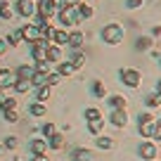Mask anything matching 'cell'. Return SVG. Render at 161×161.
Returning a JSON list of instances; mask_svg holds the SVG:
<instances>
[{
	"mask_svg": "<svg viewBox=\"0 0 161 161\" xmlns=\"http://www.w3.org/2000/svg\"><path fill=\"white\" fill-rule=\"evenodd\" d=\"M102 40L109 43V45H119L121 40H123V29L119 24H107L102 29Z\"/></svg>",
	"mask_w": 161,
	"mask_h": 161,
	"instance_id": "1",
	"label": "cell"
},
{
	"mask_svg": "<svg viewBox=\"0 0 161 161\" xmlns=\"http://www.w3.org/2000/svg\"><path fill=\"white\" fill-rule=\"evenodd\" d=\"M140 133L145 137H154L156 126H154V116L152 114H140Z\"/></svg>",
	"mask_w": 161,
	"mask_h": 161,
	"instance_id": "2",
	"label": "cell"
},
{
	"mask_svg": "<svg viewBox=\"0 0 161 161\" xmlns=\"http://www.w3.org/2000/svg\"><path fill=\"white\" fill-rule=\"evenodd\" d=\"M78 10L76 7H62L59 10V21L62 24H66V26H74V24H78Z\"/></svg>",
	"mask_w": 161,
	"mask_h": 161,
	"instance_id": "3",
	"label": "cell"
},
{
	"mask_svg": "<svg viewBox=\"0 0 161 161\" xmlns=\"http://www.w3.org/2000/svg\"><path fill=\"white\" fill-rule=\"evenodd\" d=\"M57 0H38V14L45 17V19H50L52 14H57Z\"/></svg>",
	"mask_w": 161,
	"mask_h": 161,
	"instance_id": "4",
	"label": "cell"
},
{
	"mask_svg": "<svg viewBox=\"0 0 161 161\" xmlns=\"http://www.w3.org/2000/svg\"><path fill=\"white\" fill-rule=\"evenodd\" d=\"M121 78H123V83H126L128 88H137L142 76H140V71H135V69H126V71H121Z\"/></svg>",
	"mask_w": 161,
	"mask_h": 161,
	"instance_id": "5",
	"label": "cell"
},
{
	"mask_svg": "<svg viewBox=\"0 0 161 161\" xmlns=\"http://www.w3.org/2000/svg\"><path fill=\"white\" fill-rule=\"evenodd\" d=\"M17 12H19L21 17H33L36 12H38V3H33V0H19Z\"/></svg>",
	"mask_w": 161,
	"mask_h": 161,
	"instance_id": "6",
	"label": "cell"
},
{
	"mask_svg": "<svg viewBox=\"0 0 161 161\" xmlns=\"http://www.w3.org/2000/svg\"><path fill=\"white\" fill-rule=\"evenodd\" d=\"M17 83V74L10 69H0V88H14Z\"/></svg>",
	"mask_w": 161,
	"mask_h": 161,
	"instance_id": "7",
	"label": "cell"
},
{
	"mask_svg": "<svg viewBox=\"0 0 161 161\" xmlns=\"http://www.w3.org/2000/svg\"><path fill=\"white\" fill-rule=\"evenodd\" d=\"M109 119H111V123H114L116 128H123V126L128 123L126 109H114V111H111V116H109Z\"/></svg>",
	"mask_w": 161,
	"mask_h": 161,
	"instance_id": "8",
	"label": "cell"
},
{
	"mask_svg": "<svg viewBox=\"0 0 161 161\" xmlns=\"http://www.w3.org/2000/svg\"><path fill=\"white\" fill-rule=\"evenodd\" d=\"M140 156L145 161H154V156H156V147L152 145V142H142L140 145Z\"/></svg>",
	"mask_w": 161,
	"mask_h": 161,
	"instance_id": "9",
	"label": "cell"
},
{
	"mask_svg": "<svg viewBox=\"0 0 161 161\" xmlns=\"http://www.w3.org/2000/svg\"><path fill=\"white\" fill-rule=\"evenodd\" d=\"M21 36H24V40L36 43V40H40V29L38 26H24V29H21Z\"/></svg>",
	"mask_w": 161,
	"mask_h": 161,
	"instance_id": "10",
	"label": "cell"
},
{
	"mask_svg": "<svg viewBox=\"0 0 161 161\" xmlns=\"http://www.w3.org/2000/svg\"><path fill=\"white\" fill-rule=\"evenodd\" d=\"M102 126H104V119H88V130H90L92 135H100Z\"/></svg>",
	"mask_w": 161,
	"mask_h": 161,
	"instance_id": "11",
	"label": "cell"
},
{
	"mask_svg": "<svg viewBox=\"0 0 161 161\" xmlns=\"http://www.w3.org/2000/svg\"><path fill=\"white\" fill-rule=\"evenodd\" d=\"M31 152H33V156L45 154V152H47V142L45 140H33V142H31Z\"/></svg>",
	"mask_w": 161,
	"mask_h": 161,
	"instance_id": "12",
	"label": "cell"
},
{
	"mask_svg": "<svg viewBox=\"0 0 161 161\" xmlns=\"http://www.w3.org/2000/svg\"><path fill=\"white\" fill-rule=\"evenodd\" d=\"M55 33H57V31L52 29L50 24H43V26H40V38L47 40V43H50V40H55Z\"/></svg>",
	"mask_w": 161,
	"mask_h": 161,
	"instance_id": "13",
	"label": "cell"
},
{
	"mask_svg": "<svg viewBox=\"0 0 161 161\" xmlns=\"http://www.w3.org/2000/svg\"><path fill=\"white\" fill-rule=\"evenodd\" d=\"M31 86H33V83H31L29 78H17L14 90H17V92H29V90H31Z\"/></svg>",
	"mask_w": 161,
	"mask_h": 161,
	"instance_id": "14",
	"label": "cell"
},
{
	"mask_svg": "<svg viewBox=\"0 0 161 161\" xmlns=\"http://www.w3.org/2000/svg\"><path fill=\"white\" fill-rule=\"evenodd\" d=\"M69 45L74 47V50H78V47L83 45V33H78V31H74V33L69 36Z\"/></svg>",
	"mask_w": 161,
	"mask_h": 161,
	"instance_id": "15",
	"label": "cell"
},
{
	"mask_svg": "<svg viewBox=\"0 0 161 161\" xmlns=\"http://www.w3.org/2000/svg\"><path fill=\"white\" fill-rule=\"evenodd\" d=\"M33 74H36V71L33 69H31V66H26V64H21L19 66V69H17V78H33Z\"/></svg>",
	"mask_w": 161,
	"mask_h": 161,
	"instance_id": "16",
	"label": "cell"
},
{
	"mask_svg": "<svg viewBox=\"0 0 161 161\" xmlns=\"http://www.w3.org/2000/svg\"><path fill=\"white\" fill-rule=\"evenodd\" d=\"M62 59V50L57 45H50L47 47V62H59Z\"/></svg>",
	"mask_w": 161,
	"mask_h": 161,
	"instance_id": "17",
	"label": "cell"
},
{
	"mask_svg": "<svg viewBox=\"0 0 161 161\" xmlns=\"http://www.w3.org/2000/svg\"><path fill=\"white\" fill-rule=\"evenodd\" d=\"M50 147L52 149H62V147H64V135H62V133H55V135L50 137Z\"/></svg>",
	"mask_w": 161,
	"mask_h": 161,
	"instance_id": "18",
	"label": "cell"
},
{
	"mask_svg": "<svg viewBox=\"0 0 161 161\" xmlns=\"http://www.w3.org/2000/svg\"><path fill=\"white\" fill-rule=\"evenodd\" d=\"M0 17L3 19H12V7L7 0H0Z\"/></svg>",
	"mask_w": 161,
	"mask_h": 161,
	"instance_id": "19",
	"label": "cell"
},
{
	"mask_svg": "<svg viewBox=\"0 0 161 161\" xmlns=\"http://www.w3.org/2000/svg\"><path fill=\"white\" fill-rule=\"evenodd\" d=\"M90 149H76L74 152V161H90Z\"/></svg>",
	"mask_w": 161,
	"mask_h": 161,
	"instance_id": "20",
	"label": "cell"
},
{
	"mask_svg": "<svg viewBox=\"0 0 161 161\" xmlns=\"http://www.w3.org/2000/svg\"><path fill=\"white\" fill-rule=\"evenodd\" d=\"M31 83H33V86H38V88H43V86H47V76H45V74H38V71H36L33 78H31Z\"/></svg>",
	"mask_w": 161,
	"mask_h": 161,
	"instance_id": "21",
	"label": "cell"
},
{
	"mask_svg": "<svg viewBox=\"0 0 161 161\" xmlns=\"http://www.w3.org/2000/svg\"><path fill=\"white\" fill-rule=\"evenodd\" d=\"M109 104L114 107V109H126V97H121V95H114L109 100Z\"/></svg>",
	"mask_w": 161,
	"mask_h": 161,
	"instance_id": "22",
	"label": "cell"
},
{
	"mask_svg": "<svg viewBox=\"0 0 161 161\" xmlns=\"http://www.w3.org/2000/svg\"><path fill=\"white\" fill-rule=\"evenodd\" d=\"M92 92H95V97H104V92H107L104 83H102V80H95V83H92Z\"/></svg>",
	"mask_w": 161,
	"mask_h": 161,
	"instance_id": "23",
	"label": "cell"
},
{
	"mask_svg": "<svg viewBox=\"0 0 161 161\" xmlns=\"http://www.w3.org/2000/svg\"><path fill=\"white\" fill-rule=\"evenodd\" d=\"M76 10H78V17H83V19L92 17V7H90V5H83V3H80V5L76 7Z\"/></svg>",
	"mask_w": 161,
	"mask_h": 161,
	"instance_id": "24",
	"label": "cell"
},
{
	"mask_svg": "<svg viewBox=\"0 0 161 161\" xmlns=\"http://www.w3.org/2000/svg\"><path fill=\"white\" fill-rule=\"evenodd\" d=\"M31 114H33V116H45L47 114V109H45V107H43V104H40V102H36V104H31Z\"/></svg>",
	"mask_w": 161,
	"mask_h": 161,
	"instance_id": "25",
	"label": "cell"
},
{
	"mask_svg": "<svg viewBox=\"0 0 161 161\" xmlns=\"http://www.w3.org/2000/svg\"><path fill=\"white\" fill-rule=\"evenodd\" d=\"M83 64H86V57L80 55V52H76V55L71 57V66H74V69H80Z\"/></svg>",
	"mask_w": 161,
	"mask_h": 161,
	"instance_id": "26",
	"label": "cell"
},
{
	"mask_svg": "<svg viewBox=\"0 0 161 161\" xmlns=\"http://www.w3.org/2000/svg\"><path fill=\"white\" fill-rule=\"evenodd\" d=\"M36 71L47 76V74H50V62H47V59H45V62H36Z\"/></svg>",
	"mask_w": 161,
	"mask_h": 161,
	"instance_id": "27",
	"label": "cell"
},
{
	"mask_svg": "<svg viewBox=\"0 0 161 161\" xmlns=\"http://www.w3.org/2000/svg\"><path fill=\"white\" fill-rule=\"evenodd\" d=\"M55 43H57V45H66V43H69L66 31H57V33H55Z\"/></svg>",
	"mask_w": 161,
	"mask_h": 161,
	"instance_id": "28",
	"label": "cell"
},
{
	"mask_svg": "<svg viewBox=\"0 0 161 161\" xmlns=\"http://www.w3.org/2000/svg\"><path fill=\"white\" fill-rule=\"evenodd\" d=\"M50 95H52V92H50V86H43V88L38 90V100H40V102H47V100H50Z\"/></svg>",
	"mask_w": 161,
	"mask_h": 161,
	"instance_id": "29",
	"label": "cell"
},
{
	"mask_svg": "<svg viewBox=\"0 0 161 161\" xmlns=\"http://www.w3.org/2000/svg\"><path fill=\"white\" fill-rule=\"evenodd\" d=\"M147 104H149V107H159V104H161V95H159V92L147 95Z\"/></svg>",
	"mask_w": 161,
	"mask_h": 161,
	"instance_id": "30",
	"label": "cell"
},
{
	"mask_svg": "<svg viewBox=\"0 0 161 161\" xmlns=\"http://www.w3.org/2000/svg\"><path fill=\"white\" fill-rule=\"evenodd\" d=\"M149 47H152V38H147V36H145V38L137 40V50H149Z\"/></svg>",
	"mask_w": 161,
	"mask_h": 161,
	"instance_id": "31",
	"label": "cell"
},
{
	"mask_svg": "<svg viewBox=\"0 0 161 161\" xmlns=\"http://www.w3.org/2000/svg\"><path fill=\"white\" fill-rule=\"evenodd\" d=\"M111 145H114V142H111L109 137H97V147H100V149H111Z\"/></svg>",
	"mask_w": 161,
	"mask_h": 161,
	"instance_id": "32",
	"label": "cell"
},
{
	"mask_svg": "<svg viewBox=\"0 0 161 161\" xmlns=\"http://www.w3.org/2000/svg\"><path fill=\"white\" fill-rule=\"evenodd\" d=\"M0 107H3V111H10V109H14V107H17V100H14V97H7Z\"/></svg>",
	"mask_w": 161,
	"mask_h": 161,
	"instance_id": "33",
	"label": "cell"
},
{
	"mask_svg": "<svg viewBox=\"0 0 161 161\" xmlns=\"http://www.w3.org/2000/svg\"><path fill=\"white\" fill-rule=\"evenodd\" d=\"M55 123H45V126H43V135H45V137H52V135H55Z\"/></svg>",
	"mask_w": 161,
	"mask_h": 161,
	"instance_id": "34",
	"label": "cell"
},
{
	"mask_svg": "<svg viewBox=\"0 0 161 161\" xmlns=\"http://www.w3.org/2000/svg\"><path fill=\"white\" fill-rule=\"evenodd\" d=\"M71 71H74L71 64H59V76L62 78H64V76H71Z\"/></svg>",
	"mask_w": 161,
	"mask_h": 161,
	"instance_id": "35",
	"label": "cell"
},
{
	"mask_svg": "<svg viewBox=\"0 0 161 161\" xmlns=\"http://www.w3.org/2000/svg\"><path fill=\"white\" fill-rule=\"evenodd\" d=\"M59 80H62V76L59 74H47V86H57V83H59Z\"/></svg>",
	"mask_w": 161,
	"mask_h": 161,
	"instance_id": "36",
	"label": "cell"
},
{
	"mask_svg": "<svg viewBox=\"0 0 161 161\" xmlns=\"http://www.w3.org/2000/svg\"><path fill=\"white\" fill-rule=\"evenodd\" d=\"M21 38H24V36H21V31H12V36H10V43H21Z\"/></svg>",
	"mask_w": 161,
	"mask_h": 161,
	"instance_id": "37",
	"label": "cell"
},
{
	"mask_svg": "<svg viewBox=\"0 0 161 161\" xmlns=\"http://www.w3.org/2000/svg\"><path fill=\"white\" fill-rule=\"evenodd\" d=\"M126 7H130V10H137V7H142V0H126Z\"/></svg>",
	"mask_w": 161,
	"mask_h": 161,
	"instance_id": "38",
	"label": "cell"
},
{
	"mask_svg": "<svg viewBox=\"0 0 161 161\" xmlns=\"http://www.w3.org/2000/svg\"><path fill=\"white\" fill-rule=\"evenodd\" d=\"M5 119L10 121V123H14V121L19 119V116H17V111H14V109H10V111H5Z\"/></svg>",
	"mask_w": 161,
	"mask_h": 161,
	"instance_id": "39",
	"label": "cell"
},
{
	"mask_svg": "<svg viewBox=\"0 0 161 161\" xmlns=\"http://www.w3.org/2000/svg\"><path fill=\"white\" fill-rule=\"evenodd\" d=\"M86 116H88V119H102V114L97 109H86Z\"/></svg>",
	"mask_w": 161,
	"mask_h": 161,
	"instance_id": "40",
	"label": "cell"
},
{
	"mask_svg": "<svg viewBox=\"0 0 161 161\" xmlns=\"http://www.w3.org/2000/svg\"><path fill=\"white\" fill-rule=\"evenodd\" d=\"M80 0H62V7H78Z\"/></svg>",
	"mask_w": 161,
	"mask_h": 161,
	"instance_id": "41",
	"label": "cell"
},
{
	"mask_svg": "<svg viewBox=\"0 0 161 161\" xmlns=\"http://www.w3.org/2000/svg\"><path fill=\"white\" fill-rule=\"evenodd\" d=\"M17 145H19V142H17V137H7V140H5V147H10V149H14Z\"/></svg>",
	"mask_w": 161,
	"mask_h": 161,
	"instance_id": "42",
	"label": "cell"
},
{
	"mask_svg": "<svg viewBox=\"0 0 161 161\" xmlns=\"http://www.w3.org/2000/svg\"><path fill=\"white\" fill-rule=\"evenodd\" d=\"M7 97H10V92H7V88H0V104H3V102H5Z\"/></svg>",
	"mask_w": 161,
	"mask_h": 161,
	"instance_id": "43",
	"label": "cell"
},
{
	"mask_svg": "<svg viewBox=\"0 0 161 161\" xmlns=\"http://www.w3.org/2000/svg\"><path fill=\"white\" fill-rule=\"evenodd\" d=\"M31 161H50V156H45V154H38V156H33Z\"/></svg>",
	"mask_w": 161,
	"mask_h": 161,
	"instance_id": "44",
	"label": "cell"
},
{
	"mask_svg": "<svg viewBox=\"0 0 161 161\" xmlns=\"http://www.w3.org/2000/svg\"><path fill=\"white\" fill-rule=\"evenodd\" d=\"M5 50H7V40H5V38H0V55H3Z\"/></svg>",
	"mask_w": 161,
	"mask_h": 161,
	"instance_id": "45",
	"label": "cell"
},
{
	"mask_svg": "<svg viewBox=\"0 0 161 161\" xmlns=\"http://www.w3.org/2000/svg\"><path fill=\"white\" fill-rule=\"evenodd\" d=\"M154 137H159V140H161V126H159V123H156V133H154Z\"/></svg>",
	"mask_w": 161,
	"mask_h": 161,
	"instance_id": "46",
	"label": "cell"
},
{
	"mask_svg": "<svg viewBox=\"0 0 161 161\" xmlns=\"http://www.w3.org/2000/svg\"><path fill=\"white\" fill-rule=\"evenodd\" d=\"M154 36H161V26H154V31H152Z\"/></svg>",
	"mask_w": 161,
	"mask_h": 161,
	"instance_id": "47",
	"label": "cell"
},
{
	"mask_svg": "<svg viewBox=\"0 0 161 161\" xmlns=\"http://www.w3.org/2000/svg\"><path fill=\"white\" fill-rule=\"evenodd\" d=\"M156 92H159V95H161V80H159V83H156Z\"/></svg>",
	"mask_w": 161,
	"mask_h": 161,
	"instance_id": "48",
	"label": "cell"
},
{
	"mask_svg": "<svg viewBox=\"0 0 161 161\" xmlns=\"http://www.w3.org/2000/svg\"><path fill=\"white\" fill-rule=\"evenodd\" d=\"M3 152H5V147H3V145H0V156H3Z\"/></svg>",
	"mask_w": 161,
	"mask_h": 161,
	"instance_id": "49",
	"label": "cell"
},
{
	"mask_svg": "<svg viewBox=\"0 0 161 161\" xmlns=\"http://www.w3.org/2000/svg\"><path fill=\"white\" fill-rule=\"evenodd\" d=\"M159 126H161V121H159Z\"/></svg>",
	"mask_w": 161,
	"mask_h": 161,
	"instance_id": "50",
	"label": "cell"
}]
</instances>
